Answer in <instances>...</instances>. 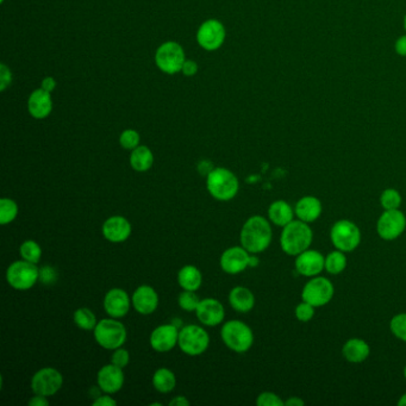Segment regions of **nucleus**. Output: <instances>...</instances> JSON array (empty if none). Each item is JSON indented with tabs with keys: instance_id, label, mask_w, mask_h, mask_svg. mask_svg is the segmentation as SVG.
Here are the masks:
<instances>
[{
	"instance_id": "1",
	"label": "nucleus",
	"mask_w": 406,
	"mask_h": 406,
	"mask_svg": "<svg viewBox=\"0 0 406 406\" xmlns=\"http://www.w3.org/2000/svg\"><path fill=\"white\" fill-rule=\"evenodd\" d=\"M273 231L270 222L265 217L252 216L248 218L239 234V241L250 254L265 252L272 242Z\"/></svg>"
},
{
	"instance_id": "2",
	"label": "nucleus",
	"mask_w": 406,
	"mask_h": 406,
	"mask_svg": "<svg viewBox=\"0 0 406 406\" xmlns=\"http://www.w3.org/2000/svg\"><path fill=\"white\" fill-rule=\"evenodd\" d=\"M313 239L310 226L305 222L292 221L283 228L280 236V246L284 253L289 256H297L299 254L310 248Z\"/></svg>"
},
{
	"instance_id": "3",
	"label": "nucleus",
	"mask_w": 406,
	"mask_h": 406,
	"mask_svg": "<svg viewBox=\"0 0 406 406\" xmlns=\"http://www.w3.org/2000/svg\"><path fill=\"white\" fill-rule=\"evenodd\" d=\"M206 189L217 200L229 202L239 193V178L226 168H213L206 176Z\"/></svg>"
},
{
	"instance_id": "4",
	"label": "nucleus",
	"mask_w": 406,
	"mask_h": 406,
	"mask_svg": "<svg viewBox=\"0 0 406 406\" xmlns=\"http://www.w3.org/2000/svg\"><path fill=\"white\" fill-rule=\"evenodd\" d=\"M221 337L226 347L239 354L248 352L254 343L253 330L237 320L224 323L221 329Z\"/></svg>"
},
{
	"instance_id": "5",
	"label": "nucleus",
	"mask_w": 406,
	"mask_h": 406,
	"mask_svg": "<svg viewBox=\"0 0 406 406\" xmlns=\"http://www.w3.org/2000/svg\"><path fill=\"white\" fill-rule=\"evenodd\" d=\"M95 339L100 347L108 349V350H115L117 348L123 347V344L127 341V329L121 322L117 321V318H104L98 322L95 325Z\"/></svg>"
},
{
	"instance_id": "6",
	"label": "nucleus",
	"mask_w": 406,
	"mask_h": 406,
	"mask_svg": "<svg viewBox=\"0 0 406 406\" xmlns=\"http://www.w3.org/2000/svg\"><path fill=\"white\" fill-rule=\"evenodd\" d=\"M40 279V270L36 263L19 260L14 261L6 270V281L14 289L27 291L36 285Z\"/></svg>"
},
{
	"instance_id": "7",
	"label": "nucleus",
	"mask_w": 406,
	"mask_h": 406,
	"mask_svg": "<svg viewBox=\"0 0 406 406\" xmlns=\"http://www.w3.org/2000/svg\"><path fill=\"white\" fill-rule=\"evenodd\" d=\"M178 346L181 352L190 357H198L206 352L210 346V335L202 326L195 324L185 325L179 331Z\"/></svg>"
},
{
	"instance_id": "8",
	"label": "nucleus",
	"mask_w": 406,
	"mask_h": 406,
	"mask_svg": "<svg viewBox=\"0 0 406 406\" xmlns=\"http://www.w3.org/2000/svg\"><path fill=\"white\" fill-rule=\"evenodd\" d=\"M330 239L335 248L343 253H349L355 250L361 242V231L352 221L341 219L331 228Z\"/></svg>"
},
{
	"instance_id": "9",
	"label": "nucleus",
	"mask_w": 406,
	"mask_h": 406,
	"mask_svg": "<svg viewBox=\"0 0 406 406\" xmlns=\"http://www.w3.org/2000/svg\"><path fill=\"white\" fill-rule=\"evenodd\" d=\"M185 61V51L176 42L163 43L158 47L155 54V62L158 69L171 75L181 72Z\"/></svg>"
},
{
	"instance_id": "10",
	"label": "nucleus",
	"mask_w": 406,
	"mask_h": 406,
	"mask_svg": "<svg viewBox=\"0 0 406 406\" xmlns=\"http://www.w3.org/2000/svg\"><path fill=\"white\" fill-rule=\"evenodd\" d=\"M334 285L324 276H313L302 289V298L312 307H322L329 304L334 297Z\"/></svg>"
},
{
	"instance_id": "11",
	"label": "nucleus",
	"mask_w": 406,
	"mask_h": 406,
	"mask_svg": "<svg viewBox=\"0 0 406 406\" xmlns=\"http://www.w3.org/2000/svg\"><path fill=\"white\" fill-rule=\"evenodd\" d=\"M64 385V377L53 367L37 370L32 379V392L38 396L51 397L59 392Z\"/></svg>"
},
{
	"instance_id": "12",
	"label": "nucleus",
	"mask_w": 406,
	"mask_h": 406,
	"mask_svg": "<svg viewBox=\"0 0 406 406\" xmlns=\"http://www.w3.org/2000/svg\"><path fill=\"white\" fill-rule=\"evenodd\" d=\"M406 229V217L397 210H385L377 223V232L385 241L397 239Z\"/></svg>"
},
{
	"instance_id": "13",
	"label": "nucleus",
	"mask_w": 406,
	"mask_h": 406,
	"mask_svg": "<svg viewBox=\"0 0 406 406\" xmlns=\"http://www.w3.org/2000/svg\"><path fill=\"white\" fill-rule=\"evenodd\" d=\"M226 27L217 19H208L197 32V41L203 49L215 51L219 49L226 40Z\"/></svg>"
},
{
	"instance_id": "14",
	"label": "nucleus",
	"mask_w": 406,
	"mask_h": 406,
	"mask_svg": "<svg viewBox=\"0 0 406 406\" xmlns=\"http://www.w3.org/2000/svg\"><path fill=\"white\" fill-rule=\"evenodd\" d=\"M179 328L176 324H163L155 328L150 334V347L155 352L168 353L174 349L179 339Z\"/></svg>"
},
{
	"instance_id": "15",
	"label": "nucleus",
	"mask_w": 406,
	"mask_h": 406,
	"mask_svg": "<svg viewBox=\"0 0 406 406\" xmlns=\"http://www.w3.org/2000/svg\"><path fill=\"white\" fill-rule=\"evenodd\" d=\"M249 259H250V253L242 246L231 247L223 252L219 263L223 271L231 276H235L249 267Z\"/></svg>"
},
{
	"instance_id": "16",
	"label": "nucleus",
	"mask_w": 406,
	"mask_h": 406,
	"mask_svg": "<svg viewBox=\"0 0 406 406\" xmlns=\"http://www.w3.org/2000/svg\"><path fill=\"white\" fill-rule=\"evenodd\" d=\"M124 372L118 366L110 363L103 366L97 374V383L102 392L113 394L122 390L124 385Z\"/></svg>"
},
{
	"instance_id": "17",
	"label": "nucleus",
	"mask_w": 406,
	"mask_h": 406,
	"mask_svg": "<svg viewBox=\"0 0 406 406\" xmlns=\"http://www.w3.org/2000/svg\"><path fill=\"white\" fill-rule=\"evenodd\" d=\"M296 257V270L300 276L313 278L325 270V257L317 250L307 249Z\"/></svg>"
},
{
	"instance_id": "18",
	"label": "nucleus",
	"mask_w": 406,
	"mask_h": 406,
	"mask_svg": "<svg viewBox=\"0 0 406 406\" xmlns=\"http://www.w3.org/2000/svg\"><path fill=\"white\" fill-rule=\"evenodd\" d=\"M199 322L206 326H216L224 321L226 310L219 300L215 298L202 299L195 310Z\"/></svg>"
},
{
	"instance_id": "19",
	"label": "nucleus",
	"mask_w": 406,
	"mask_h": 406,
	"mask_svg": "<svg viewBox=\"0 0 406 406\" xmlns=\"http://www.w3.org/2000/svg\"><path fill=\"white\" fill-rule=\"evenodd\" d=\"M130 222L122 216H112L108 218L102 226V232L105 239L112 243H122L131 235Z\"/></svg>"
},
{
	"instance_id": "20",
	"label": "nucleus",
	"mask_w": 406,
	"mask_h": 406,
	"mask_svg": "<svg viewBox=\"0 0 406 406\" xmlns=\"http://www.w3.org/2000/svg\"><path fill=\"white\" fill-rule=\"evenodd\" d=\"M131 304L140 315H152L158 307V296L156 291L148 285H142L136 289L131 297Z\"/></svg>"
},
{
	"instance_id": "21",
	"label": "nucleus",
	"mask_w": 406,
	"mask_h": 406,
	"mask_svg": "<svg viewBox=\"0 0 406 406\" xmlns=\"http://www.w3.org/2000/svg\"><path fill=\"white\" fill-rule=\"evenodd\" d=\"M131 305H132L131 299L124 289H112L105 294V311L112 318H122L127 316Z\"/></svg>"
},
{
	"instance_id": "22",
	"label": "nucleus",
	"mask_w": 406,
	"mask_h": 406,
	"mask_svg": "<svg viewBox=\"0 0 406 406\" xmlns=\"http://www.w3.org/2000/svg\"><path fill=\"white\" fill-rule=\"evenodd\" d=\"M27 110L35 119H45L53 111V100L49 92L40 88L34 91L27 100Z\"/></svg>"
},
{
	"instance_id": "23",
	"label": "nucleus",
	"mask_w": 406,
	"mask_h": 406,
	"mask_svg": "<svg viewBox=\"0 0 406 406\" xmlns=\"http://www.w3.org/2000/svg\"><path fill=\"white\" fill-rule=\"evenodd\" d=\"M322 203L320 199L313 195H305L299 199L296 204L294 213L298 219L305 223H312L317 221L322 215Z\"/></svg>"
},
{
	"instance_id": "24",
	"label": "nucleus",
	"mask_w": 406,
	"mask_h": 406,
	"mask_svg": "<svg viewBox=\"0 0 406 406\" xmlns=\"http://www.w3.org/2000/svg\"><path fill=\"white\" fill-rule=\"evenodd\" d=\"M370 346L361 339H350L344 343L342 355L348 362L361 363L370 357Z\"/></svg>"
},
{
	"instance_id": "25",
	"label": "nucleus",
	"mask_w": 406,
	"mask_h": 406,
	"mask_svg": "<svg viewBox=\"0 0 406 406\" xmlns=\"http://www.w3.org/2000/svg\"><path fill=\"white\" fill-rule=\"evenodd\" d=\"M229 302L235 311L247 313L255 307L253 292L243 286H236L229 294Z\"/></svg>"
},
{
	"instance_id": "26",
	"label": "nucleus",
	"mask_w": 406,
	"mask_h": 406,
	"mask_svg": "<svg viewBox=\"0 0 406 406\" xmlns=\"http://www.w3.org/2000/svg\"><path fill=\"white\" fill-rule=\"evenodd\" d=\"M294 208L285 200H276L268 208V218L274 226L284 228L294 221Z\"/></svg>"
},
{
	"instance_id": "27",
	"label": "nucleus",
	"mask_w": 406,
	"mask_h": 406,
	"mask_svg": "<svg viewBox=\"0 0 406 406\" xmlns=\"http://www.w3.org/2000/svg\"><path fill=\"white\" fill-rule=\"evenodd\" d=\"M203 283V276L202 272L199 271L195 266L182 267L179 273H178V284L181 289L186 291H198Z\"/></svg>"
},
{
	"instance_id": "28",
	"label": "nucleus",
	"mask_w": 406,
	"mask_h": 406,
	"mask_svg": "<svg viewBox=\"0 0 406 406\" xmlns=\"http://www.w3.org/2000/svg\"><path fill=\"white\" fill-rule=\"evenodd\" d=\"M153 152L147 145H139L131 150L130 166L136 171H147L153 167Z\"/></svg>"
},
{
	"instance_id": "29",
	"label": "nucleus",
	"mask_w": 406,
	"mask_h": 406,
	"mask_svg": "<svg viewBox=\"0 0 406 406\" xmlns=\"http://www.w3.org/2000/svg\"><path fill=\"white\" fill-rule=\"evenodd\" d=\"M176 374L168 368H158L153 375V386L158 392L169 393L176 388Z\"/></svg>"
},
{
	"instance_id": "30",
	"label": "nucleus",
	"mask_w": 406,
	"mask_h": 406,
	"mask_svg": "<svg viewBox=\"0 0 406 406\" xmlns=\"http://www.w3.org/2000/svg\"><path fill=\"white\" fill-rule=\"evenodd\" d=\"M346 268H347V256L339 249L331 252L328 254V256L325 257V271L330 274L336 276L342 273Z\"/></svg>"
},
{
	"instance_id": "31",
	"label": "nucleus",
	"mask_w": 406,
	"mask_h": 406,
	"mask_svg": "<svg viewBox=\"0 0 406 406\" xmlns=\"http://www.w3.org/2000/svg\"><path fill=\"white\" fill-rule=\"evenodd\" d=\"M73 321L80 329L86 330V331L95 330V325L98 324L95 313L87 307L77 309L73 315Z\"/></svg>"
},
{
	"instance_id": "32",
	"label": "nucleus",
	"mask_w": 406,
	"mask_h": 406,
	"mask_svg": "<svg viewBox=\"0 0 406 406\" xmlns=\"http://www.w3.org/2000/svg\"><path fill=\"white\" fill-rule=\"evenodd\" d=\"M19 254H21L23 260L32 262V263H38L42 257V249L36 241L27 239L21 244Z\"/></svg>"
},
{
	"instance_id": "33",
	"label": "nucleus",
	"mask_w": 406,
	"mask_h": 406,
	"mask_svg": "<svg viewBox=\"0 0 406 406\" xmlns=\"http://www.w3.org/2000/svg\"><path fill=\"white\" fill-rule=\"evenodd\" d=\"M19 216V205L10 198H3L0 200V224L6 226Z\"/></svg>"
},
{
	"instance_id": "34",
	"label": "nucleus",
	"mask_w": 406,
	"mask_h": 406,
	"mask_svg": "<svg viewBox=\"0 0 406 406\" xmlns=\"http://www.w3.org/2000/svg\"><path fill=\"white\" fill-rule=\"evenodd\" d=\"M380 204L384 210H397L402 205V195L394 189H387L380 195Z\"/></svg>"
},
{
	"instance_id": "35",
	"label": "nucleus",
	"mask_w": 406,
	"mask_h": 406,
	"mask_svg": "<svg viewBox=\"0 0 406 406\" xmlns=\"http://www.w3.org/2000/svg\"><path fill=\"white\" fill-rule=\"evenodd\" d=\"M199 302H200V299L198 298L197 294H194L193 291L184 289V292H181L178 297L179 307L186 312H195Z\"/></svg>"
},
{
	"instance_id": "36",
	"label": "nucleus",
	"mask_w": 406,
	"mask_h": 406,
	"mask_svg": "<svg viewBox=\"0 0 406 406\" xmlns=\"http://www.w3.org/2000/svg\"><path fill=\"white\" fill-rule=\"evenodd\" d=\"M390 329L397 339L406 342V313H398L393 317L390 323Z\"/></svg>"
},
{
	"instance_id": "37",
	"label": "nucleus",
	"mask_w": 406,
	"mask_h": 406,
	"mask_svg": "<svg viewBox=\"0 0 406 406\" xmlns=\"http://www.w3.org/2000/svg\"><path fill=\"white\" fill-rule=\"evenodd\" d=\"M140 134L132 129L123 131L119 137V145L127 150H134L140 145Z\"/></svg>"
},
{
	"instance_id": "38",
	"label": "nucleus",
	"mask_w": 406,
	"mask_h": 406,
	"mask_svg": "<svg viewBox=\"0 0 406 406\" xmlns=\"http://www.w3.org/2000/svg\"><path fill=\"white\" fill-rule=\"evenodd\" d=\"M294 312H296V317L298 321L307 323V322L311 321L315 316V307H312L311 304L302 300V302L297 305Z\"/></svg>"
},
{
	"instance_id": "39",
	"label": "nucleus",
	"mask_w": 406,
	"mask_h": 406,
	"mask_svg": "<svg viewBox=\"0 0 406 406\" xmlns=\"http://www.w3.org/2000/svg\"><path fill=\"white\" fill-rule=\"evenodd\" d=\"M256 404L259 406H284L285 402L276 393L262 392L257 397Z\"/></svg>"
},
{
	"instance_id": "40",
	"label": "nucleus",
	"mask_w": 406,
	"mask_h": 406,
	"mask_svg": "<svg viewBox=\"0 0 406 406\" xmlns=\"http://www.w3.org/2000/svg\"><path fill=\"white\" fill-rule=\"evenodd\" d=\"M130 361V354L127 349L124 348H117L113 350L112 357H111V363L118 366L121 368H126Z\"/></svg>"
},
{
	"instance_id": "41",
	"label": "nucleus",
	"mask_w": 406,
	"mask_h": 406,
	"mask_svg": "<svg viewBox=\"0 0 406 406\" xmlns=\"http://www.w3.org/2000/svg\"><path fill=\"white\" fill-rule=\"evenodd\" d=\"M58 274L53 267L45 266L40 270V279L43 284H53Z\"/></svg>"
},
{
	"instance_id": "42",
	"label": "nucleus",
	"mask_w": 406,
	"mask_h": 406,
	"mask_svg": "<svg viewBox=\"0 0 406 406\" xmlns=\"http://www.w3.org/2000/svg\"><path fill=\"white\" fill-rule=\"evenodd\" d=\"M181 72L184 73L186 77H193L198 73V64L193 60H186Z\"/></svg>"
},
{
	"instance_id": "43",
	"label": "nucleus",
	"mask_w": 406,
	"mask_h": 406,
	"mask_svg": "<svg viewBox=\"0 0 406 406\" xmlns=\"http://www.w3.org/2000/svg\"><path fill=\"white\" fill-rule=\"evenodd\" d=\"M11 82V72L9 68L5 64H0V84H1V91H4L8 85Z\"/></svg>"
},
{
	"instance_id": "44",
	"label": "nucleus",
	"mask_w": 406,
	"mask_h": 406,
	"mask_svg": "<svg viewBox=\"0 0 406 406\" xmlns=\"http://www.w3.org/2000/svg\"><path fill=\"white\" fill-rule=\"evenodd\" d=\"M95 406H115L117 405V402L113 399L110 394L105 393L104 396H99L93 401Z\"/></svg>"
},
{
	"instance_id": "45",
	"label": "nucleus",
	"mask_w": 406,
	"mask_h": 406,
	"mask_svg": "<svg viewBox=\"0 0 406 406\" xmlns=\"http://www.w3.org/2000/svg\"><path fill=\"white\" fill-rule=\"evenodd\" d=\"M394 49L399 56H406V35H403L398 38L394 45Z\"/></svg>"
},
{
	"instance_id": "46",
	"label": "nucleus",
	"mask_w": 406,
	"mask_h": 406,
	"mask_svg": "<svg viewBox=\"0 0 406 406\" xmlns=\"http://www.w3.org/2000/svg\"><path fill=\"white\" fill-rule=\"evenodd\" d=\"M27 404L32 406H47L49 405V401H48V397L35 394V397H32Z\"/></svg>"
},
{
	"instance_id": "47",
	"label": "nucleus",
	"mask_w": 406,
	"mask_h": 406,
	"mask_svg": "<svg viewBox=\"0 0 406 406\" xmlns=\"http://www.w3.org/2000/svg\"><path fill=\"white\" fill-rule=\"evenodd\" d=\"M55 87H56V80H55L54 77H47L43 79L41 88L51 93V92L55 90Z\"/></svg>"
},
{
	"instance_id": "48",
	"label": "nucleus",
	"mask_w": 406,
	"mask_h": 406,
	"mask_svg": "<svg viewBox=\"0 0 406 406\" xmlns=\"http://www.w3.org/2000/svg\"><path fill=\"white\" fill-rule=\"evenodd\" d=\"M169 405L173 406H187L190 405V401L189 399H186V397H182V396H178V397L173 398L171 402H169Z\"/></svg>"
},
{
	"instance_id": "49",
	"label": "nucleus",
	"mask_w": 406,
	"mask_h": 406,
	"mask_svg": "<svg viewBox=\"0 0 406 406\" xmlns=\"http://www.w3.org/2000/svg\"><path fill=\"white\" fill-rule=\"evenodd\" d=\"M305 404L299 397H291L285 402L286 406H302Z\"/></svg>"
},
{
	"instance_id": "50",
	"label": "nucleus",
	"mask_w": 406,
	"mask_h": 406,
	"mask_svg": "<svg viewBox=\"0 0 406 406\" xmlns=\"http://www.w3.org/2000/svg\"><path fill=\"white\" fill-rule=\"evenodd\" d=\"M259 265V257L256 255H250L249 259V267H256Z\"/></svg>"
},
{
	"instance_id": "51",
	"label": "nucleus",
	"mask_w": 406,
	"mask_h": 406,
	"mask_svg": "<svg viewBox=\"0 0 406 406\" xmlns=\"http://www.w3.org/2000/svg\"><path fill=\"white\" fill-rule=\"evenodd\" d=\"M398 405L399 406H405L406 405V393L405 394H403L401 399H399V402H398Z\"/></svg>"
},
{
	"instance_id": "52",
	"label": "nucleus",
	"mask_w": 406,
	"mask_h": 406,
	"mask_svg": "<svg viewBox=\"0 0 406 406\" xmlns=\"http://www.w3.org/2000/svg\"><path fill=\"white\" fill-rule=\"evenodd\" d=\"M404 27H405V30H406V14H405V17H404Z\"/></svg>"
},
{
	"instance_id": "53",
	"label": "nucleus",
	"mask_w": 406,
	"mask_h": 406,
	"mask_svg": "<svg viewBox=\"0 0 406 406\" xmlns=\"http://www.w3.org/2000/svg\"><path fill=\"white\" fill-rule=\"evenodd\" d=\"M404 378H405V379H406V366H405V368H404Z\"/></svg>"
}]
</instances>
